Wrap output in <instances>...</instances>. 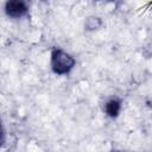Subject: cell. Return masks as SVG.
I'll return each mask as SVG.
<instances>
[{
  "label": "cell",
  "mask_w": 152,
  "mask_h": 152,
  "mask_svg": "<svg viewBox=\"0 0 152 152\" xmlns=\"http://www.w3.org/2000/svg\"><path fill=\"white\" fill-rule=\"evenodd\" d=\"M2 141H4V133H2V127L0 124V145L2 144Z\"/></svg>",
  "instance_id": "obj_4"
},
{
  "label": "cell",
  "mask_w": 152,
  "mask_h": 152,
  "mask_svg": "<svg viewBox=\"0 0 152 152\" xmlns=\"http://www.w3.org/2000/svg\"><path fill=\"white\" fill-rule=\"evenodd\" d=\"M27 12V7L23 1H10L6 4V13L10 17L19 18Z\"/></svg>",
  "instance_id": "obj_2"
},
{
  "label": "cell",
  "mask_w": 152,
  "mask_h": 152,
  "mask_svg": "<svg viewBox=\"0 0 152 152\" xmlns=\"http://www.w3.org/2000/svg\"><path fill=\"white\" fill-rule=\"evenodd\" d=\"M74 64H75L74 58L62 50H55L51 55V66L56 74L59 75L66 74L68 71H70Z\"/></svg>",
  "instance_id": "obj_1"
},
{
  "label": "cell",
  "mask_w": 152,
  "mask_h": 152,
  "mask_svg": "<svg viewBox=\"0 0 152 152\" xmlns=\"http://www.w3.org/2000/svg\"><path fill=\"white\" fill-rule=\"evenodd\" d=\"M106 112H107V114H108L109 116H112V118L116 116V115L119 114V112H120V102L116 101V100L109 101V102L106 104Z\"/></svg>",
  "instance_id": "obj_3"
}]
</instances>
